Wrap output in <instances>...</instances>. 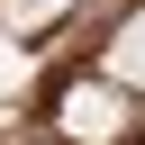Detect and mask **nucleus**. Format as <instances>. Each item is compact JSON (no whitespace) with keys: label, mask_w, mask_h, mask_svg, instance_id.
<instances>
[{"label":"nucleus","mask_w":145,"mask_h":145,"mask_svg":"<svg viewBox=\"0 0 145 145\" xmlns=\"http://www.w3.org/2000/svg\"><path fill=\"white\" fill-rule=\"evenodd\" d=\"M0 145H145V0H0Z\"/></svg>","instance_id":"1"}]
</instances>
